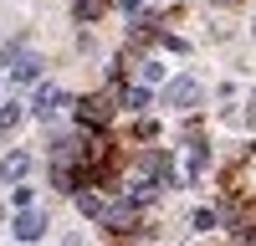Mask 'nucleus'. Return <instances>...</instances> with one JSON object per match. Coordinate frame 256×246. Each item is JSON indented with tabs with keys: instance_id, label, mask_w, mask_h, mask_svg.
Returning <instances> with one entry per match:
<instances>
[{
	"instance_id": "obj_1",
	"label": "nucleus",
	"mask_w": 256,
	"mask_h": 246,
	"mask_svg": "<svg viewBox=\"0 0 256 246\" xmlns=\"http://www.w3.org/2000/svg\"><path fill=\"white\" fill-rule=\"evenodd\" d=\"M164 98H169V108H195V102H200V82L195 77H174Z\"/></svg>"
},
{
	"instance_id": "obj_2",
	"label": "nucleus",
	"mask_w": 256,
	"mask_h": 246,
	"mask_svg": "<svg viewBox=\"0 0 256 246\" xmlns=\"http://www.w3.org/2000/svg\"><path fill=\"white\" fill-rule=\"evenodd\" d=\"M77 113H82V123H108V118H113V98H108V92L82 98V102H77Z\"/></svg>"
},
{
	"instance_id": "obj_3",
	"label": "nucleus",
	"mask_w": 256,
	"mask_h": 246,
	"mask_svg": "<svg viewBox=\"0 0 256 246\" xmlns=\"http://www.w3.org/2000/svg\"><path fill=\"white\" fill-rule=\"evenodd\" d=\"M62 108H67V92H62V88H41L36 92V113L41 118H56Z\"/></svg>"
},
{
	"instance_id": "obj_4",
	"label": "nucleus",
	"mask_w": 256,
	"mask_h": 246,
	"mask_svg": "<svg viewBox=\"0 0 256 246\" xmlns=\"http://www.w3.org/2000/svg\"><path fill=\"white\" fill-rule=\"evenodd\" d=\"M41 231H46V216H41V210H20L16 216V236L20 241H36Z\"/></svg>"
},
{
	"instance_id": "obj_5",
	"label": "nucleus",
	"mask_w": 256,
	"mask_h": 246,
	"mask_svg": "<svg viewBox=\"0 0 256 246\" xmlns=\"http://www.w3.org/2000/svg\"><path fill=\"white\" fill-rule=\"evenodd\" d=\"M102 226H108V231H128V226H134V205H113V210H102Z\"/></svg>"
},
{
	"instance_id": "obj_6",
	"label": "nucleus",
	"mask_w": 256,
	"mask_h": 246,
	"mask_svg": "<svg viewBox=\"0 0 256 246\" xmlns=\"http://www.w3.org/2000/svg\"><path fill=\"white\" fill-rule=\"evenodd\" d=\"M26 170H31V154H10L6 170H0V180H26Z\"/></svg>"
},
{
	"instance_id": "obj_7",
	"label": "nucleus",
	"mask_w": 256,
	"mask_h": 246,
	"mask_svg": "<svg viewBox=\"0 0 256 246\" xmlns=\"http://www.w3.org/2000/svg\"><path fill=\"white\" fill-rule=\"evenodd\" d=\"M77 210H82V216H98V220H102V200H98V195L88 190V184L77 190Z\"/></svg>"
},
{
	"instance_id": "obj_8",
	"label": "nucleus",
	"mask_w": 256,
	"mask_h": 246,
	"mask_svg": "<svg viewBox=\"0 0 256 246\" xmlns=\"http://www.w3.org/2000/svg\"><path fill=\"white\" fill-rule=\"evenodd\" d=\"M36 72H41V56H31V52H26V56H20V67H16V77H20V82H31Z\"/></svg>"
},
{
	"instance_id": "obj_9",
	"label": "nucleus",
	"mask_w": 256,
	"mask_h": 246,
	"mask_svg": "<svg viewBox=\"0 0 256 246\" xmlns=\"http://www.w3.org/2000/svg\"><path fill=\"white\" fill-rule=\"evenodd\" d=\"M123 108H134V113L148 108V88H128V92H123Z\"/></svg>"
},
{
	"instance_id": "obj_10",
	"label": "nucleus",
	"mask_w": 256,
	"mask_h": 246,
	"mask_svg": "<svg viewBox=\"0 0 256 246\" xmlns=\"http://www.w3.org/2000/svg\"><path fill=\"white\" fill-rule=\"evenodd\" d=\"M16 118H20L16 102H0V128H16Z\"/></svg>"
},
{
	"instance_id": "obj_11",
	"label": "nucleus",
	"mask_w": 256,
	"mask_h": 246,
	"mask_svg": "<svg viewBox=\"0 0 256 246\" xmlns=\"http://www.w3.org/2000/svg\"><path fill=\"white\" fill-rule=\"evenodd\" d=\"M52 184H56V190H72V170H67V164H56V170H52Z\"/></svg>"
},
{
	"instance_id": "obj_12",
	"label": "nucleus",
	"mask_w": 256,
	"mask_h": 246,
	"mask_svg": "<svg viewBox=\"0 0 256 246\" xmlns=\"http://www.w3.org/2000/svg\"><path fill=\"white\" fill-rule=\"evenodd\" d=\"M159 72H164L159 62H144V67H138V77H144V82H159Z\"/></svg>"
},
{
	"instance_id": "obj_13",
	"label": "nucleus",
	"mask_w": 256,
	"mask_h": 246,
	"mask_svg": "<svg viewBox=\"0 0 256 246\" xmlns=\"http://www.w3.org/2000/svg\"><path fill=\"white\" fill-rule=\"evenodd\" d=\"M62 246H88V241H82V236H77V231H72V236H67V241H62Z\"/></svg>"
},
{
	"instance_id": "obj_14",
	"label": "nucleus",
	"mask_w": 256,
	"mask_h": 246,
	"mask_svg": "<svg viewBox=\"0 0 256 246\" xmlns=\"http://www.w3.org/2000/svg\"><path fill=\"white\" fill-rule=\"evenodd\" d=\"M251 118H256V92H251Z\"/></svg>"
}]
</instances>
